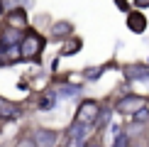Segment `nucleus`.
Here are the masks:
<instances>
[{
	"instance_id": "obj_1",
	"label": "nucleus",
	"mask_w": 149,
	"mask_h": 147,
	"mask_svg": "<svg viewBox=\"0 0 149 147\" xmlns=\"http://www.w3.org/2000/svg\"><path fill=\"white\" fill-rule=\"evenodd\" d=\"M42 49H44V39L37 32H27L20 42V57L22 59H37Z\"/></svg>"
},
{
	"instance_id": "obj_2",
	"label": "nucleus",
	"mask_w": 149,
	"mask_h": 147,
	"mask_svg": "<svg viewBox=\"0 0 149 147\" xmlns=\"http://www.w3.org/2000/svg\"><path fill=\"white\" fill-rule=\"evenodd\" d=\"M117 113H122V115H134V113H139L142 108H144V98L142 96H134V93H130V96H122L120 101H117Z\"/></svg>"
},
{
	"instance_id": "obj_3",
	"label": "nucleus",
	"mask_w": 149,
	"mask_h": 147,
	"mask_svg": "<svg viewBox=\"0 0 149 147\" xmlns=\"http://www.w3.org/2000/svg\"><path fill=\"white\" fill-rule=\"evenodd\" d=\"M98 115H100V106L95 101H83L78 106V113H76V120L86 123V125H95Z\"/></svg>"
},
{
	"instance_id": "obj_4",
	"label": "nucleus",
	"mask_w": 149,
	"mask_h": 147,
	"mask_svg": "<svg viewBox=\"0 0 149 147\" xmlns=\"http://www.w3.org/2000/svg\"><path fill=\"white\" fill-rule=\"evenodd\" d=\"M88 130H91V125H86V123H81V120H73V125L69 127V145L71 147H81L83 140H86V135H88Z\"/></svg>"
},
{
	"instance_id": "obj_5",
	"label": "nucleus",
	"mask_w": 149,
	"mask_h": 147,
	"mask_svg": "<svg viewBox=\"0 0 149 147\" xmlns=\"http://www.w3.org/2000/svg\"><path fill=\"white\" fill-rule=\"evenodd\" d=\"M22 37H24V34H20V29H15V27H5V32H0V47H3V49L20 47Z\"/></svg>"
},
{
	"instance_id": "obj_6",
	"label": "nucleus",
	"mask_w": 149,
	"mask_h": 147,
	"mask_svg": "<svg viewBox=\"0 0 149 147\" xmlns=\"http://www.w3.org/2000/svg\"><path fill=\"white\" fill-rule=\"evenodd\" d=\"M34 142H37V147H54L59 142V135L54 130H37L34 132Z\"/></svg>"
},
{
	"instance_id": "obj_7",
	"label": "nucleus",
	"mask_w": 149,
	"mask_h": 147,
	"mask_svg": "<svg viewBox=\"0 0 149 147\" xmlns=\"http://www.w3.org/2000/svg\"><path fill=\"white\" fill-rule=\"evenodd\" d=\"M127 27L132 29V32H144V29H147L144 15H139V12H130V15H127Z\"/></svg>"
},
{
	"instance_id": "obj_8",
	"label": "nucleus",
	"mask_w": 149,
	"mask_h": 147,
	"mask_svg": "<svg viewBox=\"0 0 149 147\" xmlns=\"http://www.w3.org/2000/svg\"><path fill=\"white\" fill-rule=\"evenodd\" d=\"M122 71H125L127 78H132V81H144V78H149V66H125Z\"/></svg>"
},
{
	"instance_id": "obj_9",
	"label": "nucleus",
	"mask_w": 149,
	"mask_h": 147,
	"mask_svg": "<svg viewBox=\"0 0 149 147\" xmlns=\"http://www.w3.org/2000/svg\"><path fill=\"white\" fill-rule=\"evenodd\" d=\"M8 27H15V29H22L24 24H27V15H24V10H12L8 15Z\"/></svg>"
},
{
	"instance_id": "obj_10",
	"label": "nucleus",
	"mask_w": 149,
	"mask_h": 147,
	"mask_svg": "<svg viewBox=\"0 0 149 147\" xmlns=\"http://www.w3.org/2000/svg\"><path fill=\"white\" fill-rule=\"evenodd\" d=\"M113 147H132V145H130V137H127V132H122V130H115Z\"/></svg>"
},
{
	"instance_id": "obj_11",
	"label": "nucleus",
	"mask_w": 149,
	"mask_h": 147,
	"mask_svg": "<svg viewBox=\"0 0 149 147\" xmlns=\"http://www.w3.org/2000/svg\"><path fill=\"white\" fill-rule=\"evenodd\" d=\"M71 32H73V27L69 22H56V24H54V34H56V37H69Z\"/></svg>"
},
{
	"instance_id": "obj_12",
	"label": "nucleus",
	"mask_w": 149,
	"mask_h": 147,
	"mask_svg": "<svg viewBox=\"0 0 149 147\" xmlns=\"http://www.w3.org/2000/svg\"><path fill=\"white\" fill-rule=\"evenodd\" d=\"M76 49H81V42H78V39H71L69 44L61 49V54H64V57H71V52H76Z\"/></svg>"
},
{
	"instance_id": "obj_13",
	"label": "nucleus",
	"mask_w": 149,
	"mask_h": 147,
	"mask_svg": "<svg viewBox=\"0 0 149 147\" xmlns=\"http://www.w3.org/2000/svg\"><path fill=\"white\" fill-rule=\"evenodd\" d=\"M110 115H113V113H110L108 108H105V110H100V115H98L95 125H98V127H105V125H108V120H110Z\"/></svg>"
},
{
	"instance_id": "obj_14",
	"label": "nucleus",
	"mask_w": 149,
	"mask_h": 147,
	"mask_svg": "<svg viewBox=\"0 0 149 147\" xmlns=\"http://www.w3.org/2000/svg\"><path fill=\"white\" fill-rule=\"evenodd\" d=\"M52 106H54V93H47V96L39 101V108H42V110H49Z\"/></svg>"
},
{
	"instance_id": "obj_15",
	"label": "nucleus",
	"mask_w": 149,
	"mask_h": 147,
	"mask_svg": "<svg viewBox=\"0 0 149 147\" xmlns=\"http://www.w3.org/2000/svg\"><path fill=\"white\" fill-rule=\"evenodd\" d=\"M83 74H86V78H98L103 74V69H100V66H98V69H95V66H91V69H86Z\"/></svg>"
},
{
	"instance_id": "obj_16",
	"label": "nucleus",
	"mask_w": 149,
	"mask_h": 147,
	"mask_svg": "<svg viewBox=\"0 0 149 147\" xmlns=\"http://www.w3.org/2000/svg\"><path fill=\"white\" fill-rule=\"evenodd\" d=\"M17 147H37V142H34V140H29V137H24V140L17 142Z\"/></svg>"
},
{
	"instance_id": "obj_17",
	"label": "nucleus",
	"mask_w": 149,
	"mask_h": 147,
	"mask_svg": "<svg viewBox=\"0 0 149 147\" xmlns=\"http://www.w3.org/2000/svg\"><path fill=\"white\" fill-rule=\"evenodd\" d=\"M134 118H137V120H147V118H149V110H147V108H142L139 113H134Z\"/></svg>"
},
{
	"instance_id": "obj_18",
	"label": "nucleus",
	"mask_w": 149,
	"mask_h": 147,
	"mask_svg": "<svg viewBox=\"0 0 149 147\" xmlns=\"http://www.w3.org/2000/svg\"><path fill=\"white\" fill-rule=\"evenodd\" d=\"M134 5L137 8H149V0H134Z\"/></svg>"
},
{
	"instance_id": "obj_19",
	"label": "nucleus",
	"mask_w": 149,
	"mask_h": 147,
	"mask_svg": "<svg viewBox=\"0 0 149 147\" xmlns=\"http://www.w3.org/2000/svg\"><path fill=\"white\" fill-rule=\"evenodd\" d=\"M115 5H117V8H122V10H127V3H125V0H115Z\"/></svg>"
},
{
	"instance_id": "obj_20",
	"label": "nucleus",
	"mask_w": 149,
	"mask_h": 147,
	"mask_svg": "<svg viewBox=\"0 0 149 147\" xmlns=\"http://www.w3.org/2000/svg\"><path fill=\"white\" fill-rule=\"evenodd\" d=\"M86 147H103L100 142H91V145H86Z\"/></svg>"
},
{
	"instance_id": "obj_21",
	"label": "nucleus",
	"mask_w": 149,
	"mask_h": 147,
	"mask_svg": "<svg viewBox=\"0 0 149 147\" xmlns=\"http://www.w3.org/2000/svg\"><path fill=\"white\" fill-rule=\"evenodd\" d=\"M3 10H5V5H3V0H0V15H3Z\"/></svg>"
}]
</instances>
